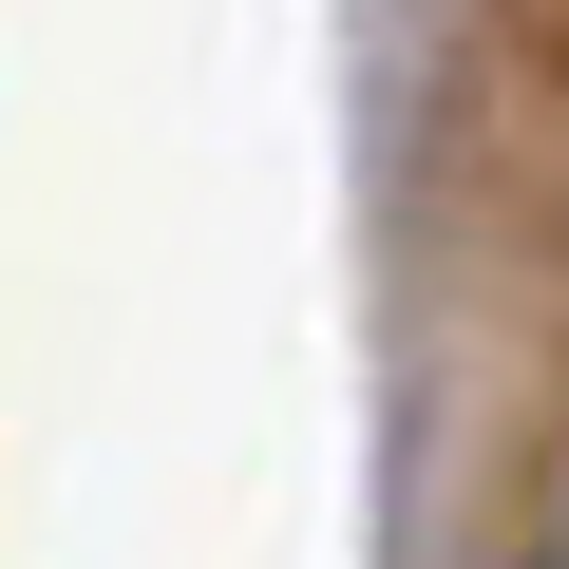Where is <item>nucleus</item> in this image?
<instances>
[{
  "instance_id": "nucleus-1",
  "label": "nucleus",
  "mask_w": 569,
  "mask_h": 569,
  "mask_svg": "<svg viewBox=\"0 0 569 569\" xmlns=\"http://www.w3.org/2000/svg\"><path fill=\"white\" fill-rule=\"evenodd\" d=\"M531 569H569V512H550V550H531Z\"/></svg>"
}]
</instances>
